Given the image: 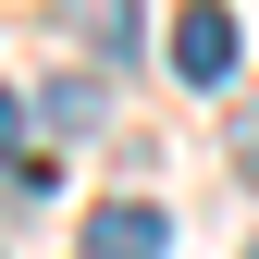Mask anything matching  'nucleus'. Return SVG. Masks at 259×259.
Here are the masks:
<instances>
[{
	"label": "nucleus",
	"instance_id": "1",
	"mask_svg": "<svg viewBox=\"0 0 259 259\" xmlns=\"http://www.w3.org/2000/svg\"><path fill=\"white\" fill-rule=\"evenodd\" d=\"M160 247H173V210L160 198H99L87 235H74V259H160Z\"/></svg>",
	"mask_w": 259,
	"mask_h": 259
},
{
	"label": "nucleus",
	"instance_id": "2",
	"mask_svg": "<svg viewBox=\"0 0 259 259\" xmlns=\"http://www.w3.org/2000/svg\"><path fill=\"white\" fill-rule=\"evenodd\" d=\"M173 74H185V87H235V13H222V0H185V25H173Z\"/></svg>",
	"mask_w": 259,
	"mask_h": 259
},
{
	"label": "nucleus",
	"instance_id": "4",
	"mask_svg": "<svg viewBox=\"0 0 259 259\" xmlns=\"http://www.w3.org/2000/svg\"><path fill=\"white\" fill-rule=\"evenodd\" d=\"M25 136H37V123H25V99H13V87H0V160H13L25 185H37V160H25Z\"/></svg>",
	"mask_w": 259,
	"mask_h": 259
},
{
	"label": "nucleus",
	"instance_id": "3",
	"mask_svg": "<svg viewBox=\"0 0 259 259\" xmlns=\"http://www.w3.org/2000/svg\"><path fill=\"white\" fill-rule=\"evenodd\" d=\"M62 37H87L99 62H136V0H62Z\"/></svg>",
	"mask_w": 259,
	"mask_h": 259
}]
</instances>
